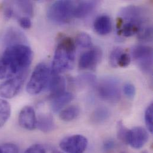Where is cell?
<instances>
[{"label": "cell", "mask_w": 153, "mask_h": 153, "mask_svg": "<svg viewBox=\"0 0 153 153\" xmlns=\"http://www.w3.org/2000/svg\"><path fill=\"white\" fill-rule=\"evenodd\" d=\"M19 23L20 26L25 29H29L32 26V22L29 17L23 16L19 19Z\"/></svg>", "instance_id": "d6a6232c"}, {"label": "cell", "mask_w": 153, "mask_h": 153, "mask_svg": "<svg viewBox=\"0 0 153 153\" xmlns=\"http://www.w3.org/2000/svg\"><path fill=\"white\" fill-rule=\"evenodd\" d=\"M102 52L98 48H92L83 53L79 60V68L81 70L94 69L100 63Z\"/></svg>", "instance_id": "9c48e42d"}, {"label": "cell", "mask_w": 153, "mask_h": 153, "mask_svg": "<svg viewBox=\"0 0 153 153\" xmlns=\"http://www.w3.org/2000/svg\"><path fill=\"white\" fill-rule=\"evenodd\" d=\"M88 144V140L84 136L74 135L62 140L60 147L66 153H83L87 148Z\"/></svg>", "instance_id": "52a82bcc"}, {"label": "cell", "mask_w": 153, "mask_h": 153, "mask_svg": "<svg viewBox=\"0 0 153 153\" xmlns=\"http://www.w3.org/2000/svg\"><path fill=\"white\" fill-rule=\"evenodd\" d=\"M80 108L77 105H71L60 111V118L65 122L75 119L80 114Z\"/></svg>", "instance_id": "ffe728a7"}, {"label": "cell", "mask_w": 153, "mask_h": 153, "mask_svg": "<svg viewBox=\"0 0 153 153\" xmlns=\"http://www.w3.org/2000/svg\"><path fill=\"white\" fill-rule=\"evenodd\" d=\"M4 43L7 47L16 44H27V42L22 31L15 27H10L4 35Z\"/></svg>", "instance_id": "4fadbf2b"}, {"label": "cell", "mask_w": 153, "mask_h": 153, "mask_svg": "<svg viewBox=\"0 0 153 153\" xmlns=\"http://www.w3.org/2000/svg\"><path fill=\"white\" fill-rule=\"evenodd\" d=\"M27 76L13 77L0 85V97L10 99L17 95L22 89Z\"/></svg>", "instance_id": "ba28073f"}, {"label": "cell", "mask_w": 153, "mask_h": 153, "mask_svg": "<svg viewBox=\"0 0 153 153\" xmlns=\"http://www.w3.org/2000/svg\"><path fill=\"white\" fill-rule=\"evenodd\" d=\"M36 127L44 133L51 132L55 127L53 116L49 114H42L39 115L37 118Z\"/></svg>", "instance_id": "ac0fdd59"}, {"label": "cell", "mask_w": 153, "mask_h": 153, "mask_svg": "<svg viewBox=\"0 0 153 153\" xmlns=\"http://www.w3.org/2000/svg\"><path fill=\"white\" fill-rule=\"evenodd\" d=\"M123 52V49L119 47L114 48L113 51L111 52L110 55V63L112 67L113 68L117 67V62H118L119 59Z\"/></svg>", "instance_id": "83f0119b"}, {"label": "cell", "mask_w": 153, "mask_h": 153, "mask_svg": "<svg viewBox=\"0 0 153 153\" xmlns=\"http://www.w3.org/2000/svg\"><path fill=\"white\" fill-rule=\"evenodd\" d=\"M13 15H14V10L13 7H11L10 5L5 7L4 10V18L8 20H10L13 17Z\"/></svg>", "instance_id": "836d02e7"}, {"label": "cell", "mask_w": 153, "mask_h": 153, "mask_svg": "<svg viewBox=\"0 0 153 153\" xmlns=\"http://www.w3.org/2000/svg\"><path fill=\"white\" fill-rule=\"evenodd\" d=\"M20 126L26 130L32 131L36 128L37 117L32 107L27 105L24 107L19 115Z\"/></svg>", "instance_id": "8fae6325"}, {"label": "cell", "mask_w": 153, "mask_h": 153, "mask_svg": "<svg viewBox=\"0 0 153 153\" xmlns=\"http://www.w3.org/2000/svg\"><path fill=\"white\" fill-rule=\"evenodd\" d=\"M98 2L95 1H81L76 2L75 18L82 19L90 14L97 5Z\"/></svg>", "instance_id": "9a60e30c"}, {"label": "cell", "mask_w": 153, "mask_h": 153, "mask_svg": "<svg viewBox=\"0 0 153 153\" xmlns=\"http://www.w3.org/2000/svg\"><path fill=\"white\" fill-rule=\"evenodd\" d=\"M132 56L143 72L152 74L153 71V49L147 45H139L132 50Z\"/></svg>", "instance_id": "8992f818"}, {"label": "cell", "mask_w": 153, "mask_h": 153, "mask_svg": "<svg viewBox=\"0 0 153 153\" xmlns=\"http://www.w3.org/2000/svg\"><path fill=\"white\" fill-rule=\"evenodd\" d=\"M143 26L134 22H126L123 23L122 27L118 30V34L126 37L131 36L138 33Z\"/></svg>", "instance_id": "d6986e66"}, {"label": "cell", "mask_w": 153, "mask_h": 153, "mask_svg": "<svg viewBox=\"0 0 153 153\" xmlns=\"http://www.w3.org/2000/svg\"><path fill=\"white\" fill-rule=\"evenodd\" d=\"M137 34L141 41L149 42L153 39V29L151 26H144L141 27Z\"/></svg>", "instance_id": "d4e9b609"}, {"label": "cell", "mask_w": 153, "mask_h": 153, "mask_svg": "<svg viewBox=\"0 0 153 153\" xmlns=\"http://www.w3.org/2000/svg\"><path fill=\"white\" fill-rule=\"evenodd\" d=\"M149 135L148 132L142 127H135L129 129L128 144L132 148L139 149L142 148L148 141Z\"/></svg>", "instance_id": "7c38bea8"}, {"label": "cell", "mask_w": 153, "mask_h": 153, "mask_svg": "<svg viewBox=\"0 0 153 153\" xmlns=\"http://www.w3.org/2000/svg\"><path fill=\"white\" fill-rule=\"evenodd\" d=\"M94 27L96 32L99 35H107L111 32L112 28L110 18L107 15L98 16L94 21Z\"/></svg>", "instance_id": "e0dca14e"}, {"label": "cell", "mask_w": 153, "mask_h": 153, "mask_svg": "<svg viewBox=\"0 0 153 153\" xmlns=\"http://www.w3.org/2000/svg\"><path fill=\"white\" fill-rule=\"evenodd\" d=\"M0 153H2V152H1V149H0Z\"/></svg>", "instance_id": "74e56055"}, {"label": "cell", "mask_w": 153, "mask_h": 153, "mask_svg": "<svg viewBox=\"0 0 153 153\" xmlns=\"http://www.w3.org/2000/svg\"><path fill=\"white\" fill-rule=\"evenodd\" d=\"M149 153L148 152H142V153Z\"/></svg>", "instance_id": "8d00e7d4"}, {"label": "cell", "mask_w": 153, "mask_h": 153, "mask_svg": "<svg viewBox=\"0 0 153 153\" xmlns=\"http://www.w3.org/2000/svg\"><path fill=\"white\" fill-rule=\"evenodd\" d=\"M76 46L73 39L63 37L58 44L53 60L51 74H60L73 68L75 60Z\"/></svg>", "instance_id": "7a4b0ae2"}, {"label": "cell", "mask_w": 153, "mask_h": 153, "mask_svg": "<svg viewBox=\"0 0 153 153\" xmlns=\"http://www.w3.org/2000/svg\"><path fill=\"white\" fill-rule=\"evenodd\" d=\"M48 83L50 92V97L51 99L65 92L66 80L60 75H51Z\"/></svg>", "instance_id": "5bb4252c"}, {"label": "cell", "mask_w": 153, "mask_h": 153, "mask_svg": "<svg viewBox=\"0 0 153 153\" xmlns=\"http://www.w3.org/2000/svg\"><path fill=\"white\" fill-rule=\"evenodd\" d=\"M74 95L68 92H65L62 94L51 98V107L53 111L57 113L71 102L74 99Z\"/></svg>", "instance_id": "2e32d148"}, {"label": "cell", "mask_w": 153, "mask_h": 153, "mask_svg": "<svg viewBox=\"0 0 153 153\" xmlns=\"http://www.w3.org/2000/svg\"><path fill=\"white\" fill-rule=\"evenodd\" d=\"M52 153H62L60 152H59V151H54L53 152H52Z\"/></svg>", "instance_id": "d590c367"}, {"label": "cell", "mask_w": 153, "mask_h": 153, "mask_svg": "<svg viewBox=\"0 0 153 153\" xmlns=\"http://www.w3.org/2000/svg\"><path fill=\"white\" fill-rule=\"evenodd\" d=\"M2 153H19L18 147L13 143H6L0 147Z\"/></svg>", "instance_id": "f1b7e54d"}, {"label": "cell", "mask_w": 153, "mask_h": 153, "mask_svg": "<svg viewBox=\"0 0 153 153\" xmlns=\"http://www.w3.org/2000/svg\"><path fill=\"white\" fill-rule=\"evenodd\" d=\"M126 22H134L143 26L147 20L146 13L141 7L131 5L124 8L120 12V17Z\"/></svg>", "instance_id": "30bf717a"}, {"label": "cell", "mask_w": 153, "mask_h": 153, "mask_svg": "<svg viewBox=\"0 0 153 153\" xmlns=\"http://www.w3.org/2000/svg\"><path fill=\"white\" fill-rule=\"evenodd\" d=\"M115 147V143L113 140H107L104 144V148L106 151H110Z\"/></svg>", "instance_id": "e575fe53"}, {"label": "cell", "mask_w": 153, "mask_h": 153, "mask_svg": "<svg viewBox=\"0 0 153 153\" xmlns=\"http://www.w3.org/2000/svg\"><path fill=\"white\" fill-rule=\"evenodd\" d=\"M33 52L27 44L6 47L0 57V79L27 76Z\"/></svg>", "instance_id": "6da1fadb"}, {"label": "cell", "mask_w": 153, "mask_h": 153, "mask_svg": "<svg viewBox=\"0 0 153 153\" xmlns=\"http://www.w3.org/2000/svg\"><path fill=\"white\" fill-rule=\"evenodd\" d=\"M51 75L50 68L44 63L38 64L33 71L26 86V91L30 95L39 94L48 84Z\"/></svg>", "instance_id": "277c9868"}, {"label": "cell", "mask_w": 153, "mask_h": 153, "mask_svg": "<svg viewBox=\"0 0 153 153\" xmlns=\"http://www.w3.org/2000/svg\"><path fill=\"white\" fill-rule=\"evenodd\" d=\"M76 42L79 46L82 48H89L92 45V39L88 33L81 32L77 35Z\"/></svg>", "instance_id": "484cf974"}, {"label": "cell", "mask_w": 153, "mask_h": 153, "mask_svg": "<svg viewBox=\"0 0 153 153\" xmlns=\"http://www.w3.org/2000/svg\"><path fill=\"white\" fill-rule=\"evenodd\" d=\"M75 1H56L48 9V18L56 24H67L75 18Z\"/></svg>", "instance_id": "3957f363"}, {"label": "cell", "mask_w": 153, "mask_h": 153, "mask_svg": "<svg viewBox=\"0 0 153 153\" xmlns=\"http://www.w3.org/2000/svg\"><path fill=\"white\" fill-rule=\"evenodd\" d=\"M131 63V58L129 54L124 51L120 55L118 62H117V66L121 68H126L129 66Z\"/></svg>", "instance_id": "4dcf8cb0"}, {"label": "cell", "mask_w": 153, "mask_h": 153, "mask_svg": "<svg viewBox=\"0 0 153 153\" xmlns=\"http://www.w3.org/2000/svg\"><path fill=\"white\" fill-rule=\"evenodd\" d=\"M100 97L111 102H117L120 98V89L119 80L112 77L103 79L98 86Z\"/></svg>", "instance_id": "5b68a950"}, {"label": "cell", "mask_w": 153, "mask_h": 153, "mask_svg": "<svg viewBox=\"0 0 153 153\" xmlns=\"http://www.w3.org/2000/svg\"><path fill=\"white\" fill-rule=\"evenodd\" d=\"M11 115V106L8 101L0 98V128L8 121Z\"/></svg>", "instance_id": "7402d4cb"}, {"label": "cell", "mask_w": 153, "mask_h": 153, "mask_svg": "<svg viewBox=\"0 0 153 153\" xmlns=\"http://www.w3.org/2000/svg\"><path fill=\"white\" fill-rule=\"evenodd\" d=\"M123 92L126 97H128L129 98L132 99L135 95L136 89L133 84L127 83L123 86Z\"/></svg>", "instance_id": "f546056e"}, {"label": "cell", "mask_w": 153, "mask_h": 153, "mask_svg": "<svg viewBox=\"0 0 153 153\" xmlns=\"http://www.w3.org/2000/svg\"><path fill=\"white\" fill-rule=\"evenodd\" d=\"M16 4L18 9L23 13L25 14L27 17H32L33 15V6L31 1H18Z\"/></svg>", "instance_id": "603a6c76"}, {"label": "cell", "mask_w": 153, "mask_h": 153, "mask_svg": "<svg viewBox=\"0 0 153 153\" xmlns=\"http://www.w3.org/2000/svg\"><path fill=\"white\" fill-rule=\"evenodd\" d=\"M24 153H46V150L42 145L36 144L31 146Z\"/></svg>", "instance_id": "1f68e13d"}, {"label": "cell", "mask_w": 153, "mask_h": 153, "mask_svg": "<svg viewBox=\"0 0 153 153\" xmlns=\"http://www.w3.org/2000/svg\"><path fill=\"white\" fill-rule=\"evenodd\" d=\"M110 116L108 110L104 107H99L94 110L92 113L91 119L94 123L100 124L106 121Z\"/></svg>", "instance_id": "44dd1931"}, {"label": "cell", "mask_w": 153, "mask_h": 153, "mask_svg": "<svg viewBox=\"0 0 153 153\" xmlns=\"http://www.w3.org/2000/svg\"><path fill=\"white\" fill-rule=\"evenodd\" d=\"M145 122L148 130L151 132H153V104L151 103L147 108L145 112Z\"/></svg>", "instance_id": "4316f807"}, {"label": "cell", "mask_w": 153, "mask_h": 153, "mask_svg": "<svg viewBox=\"0 0 153 153\" xmlns=\"http://www.w3.org/2000/svg\"><path fill=\"white\" fill-rule=\"evenodd\" d=\"M129 129L123 123L122 121H119L117 125V135L119 140L125 144H128Z\"/></svg>", "instance_id": "cb8c5ba5"}]
</instances>
